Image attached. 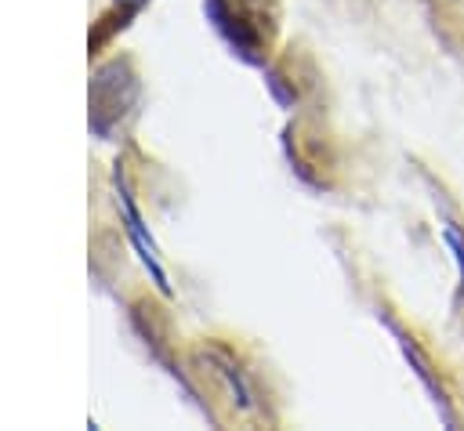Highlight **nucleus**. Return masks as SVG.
Listing matches in <instances>:
<instances>
[{"mask_svg":"<svg viewBox=\"0 0 464 431\" xmlns=\"http://www.w3.org/2000/svg\"><path fill=\"white\" fill-rule=\"evenodd\" d=\"M203 11L236 58H243L246 65L268 62L279 33L276 0H203Z\"/></svg>","mask_w":464,"mask_h":431,"instance_id":"nucleus-1","label":"nucleus"},{"mask_svg":"<svg viewBox=\"0 0 464 431\" xmlns=\"http://www.w3.org/2000/svg\"><path fill=\"white\" fill-rule=\"evenodd\" d=\"M141 94V80L134 72V62L127 54H116L109 62H102L91 76V87H87V127L91 134L98 138H109L120 120L134 109Z\"/></svg>","mask_w":464,"mask_h":431,"instance_id":"nucleus-2","label":"nucleus"},{"mask_svg":"<svg viewBox=\"0 0 464 431\" xmlns=\"http://www.w3.org/2000/svg\"><path fill=\"white\" fill-rule=\"evenodd\" d=\"M112 185H116L120 217H123V228H127V239H130L134 254H138V257H141V264L149 268V275H152L156 290H160V293H170L167 272H163V264H160V257H156L160 250H156V243H152V235H149V225H145V217H141L138 203H134V192H130V185H127V170H123V163H116V170H112Z\"/></svg>","mask_w":464,"mask_h":431,"instance_id":"nucleus-3","label":"nucleus"},{"mask_svg":"<svg viewBox=\"0 0 464 431\" xmlns=\"http://www.w3.org/2000/svg\"><path fill=\"white\" fill-rule=\"evenodd\" d=\"M149 0H112L94 22H91V33H87V54L94 58V54H102L134 18H138V11L145 7Z\"/></svg>","mask_w":464,"mask_h":431,"instance_id":"nucleus-4","label":"nucleus"},{"mask_svg":"<svg viewBox=\"0 0 464 431\" xmlns=\"http://www.w3.org/2000/svg\"><path fill=\"white\" fill-rule=\"evenodd\" d=\"M442 239L450 243V250H453V257H457V275H460V290H464V232H460L453 221H446V225H442Z\"/></svg>","mask_w":464,"mask_h":431,"instance_id":"nucleus-5","label":"nucleus"}]
</instances>
